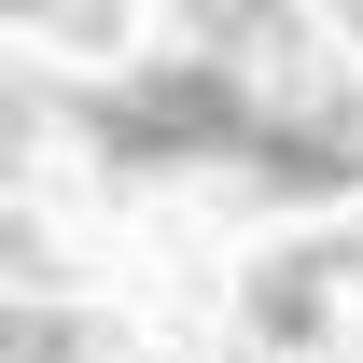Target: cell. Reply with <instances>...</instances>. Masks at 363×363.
<instances>
[{
    "mask_svg": "<svg viewBox=\"0 0 363 363\" xmlns=\"http://www.w3.org/2000/svg\"><path fill=\"white\" fill-rule=\"evenodd\" d=\"M84 140L112 154V168H168V154H238V168H252L266 98L238 84L224 56H168V70H140V84L84 98Z\"/></svg>",
    "mask_w": 363,
    "mask_h": 363,
    "instance_id": "obj_1",
    "label": "cell"
},
{
    "mask_svg": "<svg viewBox=\"0 0 363 363\" xmlns=\"http://www.w3.org/2000/svg\"><path fill=\"white\" fill-rule=\"evenodd\" d=\"M252 182H266V196H335V182H363V98H266Z\"/></svg>",
    "mask_w": 363,
    "mask_h": 363,
    "instance_id": "obj_2",
    "label": "cell"
},
{
    "mask_svg": "<svg viewBox=\"0 0 363 363\" xmlns=\"http://www.w3.org/2000/svg\"><path fill=\"white\" fill-rule=\"evenodd\" d=\"M335 266H350V252H335V238H308V252H279V266L252 279V321H266L279 350H294V335L321 321V279H335Z\"/></svg>",
    "mask_w": 363,
    "mask_h": 363,
    "instance_id": "obj_3",
    "label": "cell"
},
{
    "mask_svg": "<svg viewBox=\"0 0 363 363\" xmlns=\"http://www.w3.org/2000/svg\"><path fill=\"white\" fill-rule=\"evenodd\" d=\"M14 350H28V363H70V350H84V321H56V308H28V321H14Z\"/></svg>",
    "mask_w": 363,
    "mask_h": 363,
    "instance_id": "obj_4",
    "label": "cell"
}]
</instances>
